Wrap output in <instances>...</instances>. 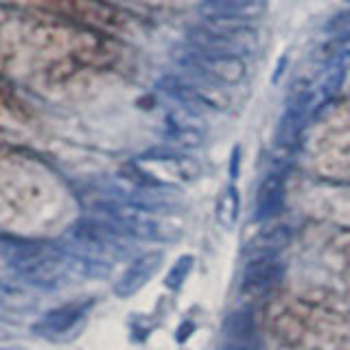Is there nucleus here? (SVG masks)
Listing matches in <instances>:
<instances>
[{
	"label": "nucleus",
	"instance_id": "14",
	"mask_svg": "<svg viewBox=\"0 0 350 350\" xmlns=\"http://www.w3.org/2000/svg\"><path fill=\"white\" fill-rule=\"evenodd\" d=\"M344 79H346V64L331 66V70L326 72L320 88H317V96H320V98H333L339 92V88L344 85Z\"/></svg>",
	"mask_w": 350,
	"mask_h": 350
},
{
	"label": "nucleus",
	"instance_id": "10",
	"mask_svg": "<svg viewBox=\"0 0 350 350\" xmlns=\"http://www.w3.org/2000/svg\"><path fill=\"white\" fill-rule=\"evenodd\" d=\"M284 206V178L282 173H269L262 178L254 197V219L267 221L276 217Z\"/></svg>",
	"mask_w": 350,
	"mask_h": 350
},
{
	"label": "nucleus",
	"instance_id": "4",
	"mask_svg": "<svg viewBox=\"0 0 350 350\" xmlns=\"http://www.w3.org/2000/svg\"><path fill=\"white\" fill-rule=\"evenodd\" d=\"M189 44L252 57L260 49L256 25L230 20H202L189 29Z\"/></svg>",
	"mask_w": 350,
	"mask_h": 350
},
{
	"label": "nucleus",
	"instance_id": "15",
	"mask_svg": "<svg viewBox=\"0 0 350 350\" xmlns=\"http://www.w3.org/2000/svg\"><path fill=\"white\" fill-rule=\"evenodd\" d=\"M193 265H195V258L191 254H184L182 258L175 260V265L171 267V271L167 273V278H164V284H167L169 289H180L184 280L189 278V273L193 271Z\"/></svg>",
	"mask_w": 350,
	"mask_h": 350
},
{
	"label": "nucleus",
	"instance_id": "2",
	"mask_svg": "<svg viewBox=\"0 0 350 350\" xmlns=\"http://www.w3.org/2000/svg\"><path fill=\"white\" fill-rule=\"evenodd\" d=\"M5 258L20 276L38 287H55L68 271L70 256L64 250L44 241H22V239H5L3 241Z\"/></svg>",
	"mask_w": 350,
	"mask_h": 350
},
{
	"label": "nucleus",
	"instance_id": "8",
	"mask_svg": "<svg viewBox=\"0 0 350 350\" xmlns=\"http://www.w3.org/2000/svg\"><path fill=\"white\" fill-rule=\"evenodd\" d=\"M164 136H167V140L175 147H182V149L200 147L206 138L204 120L200 118V112H195V109H189V107L171 112L167 120H164Z\"/></svg>",
	"mask_w": 350,
	"mask_h": 350
},
{
	"label": "nucleus",
	"instance_id": "1",
	"mask_svg": "<svg viewBox=\"0 0 350 350\" xmlns=\"http://www.w3.org/2000/svg\"><path fill=\"white\" fill-rule=\"evenodd\" d=\"M125 175L136 189L162 191L195 182L202 175V164L184 151L149 149L129 164Z\"/></svg>",
	"mask_w": 350,
	"mask_h": 350
},
{
	"label": "nucleus",
	"instance_id": "5",
	"mask_svg": "<svg viewBox=\"0 0 350 350\" xmlns=\"http://www.w3.org/2000/svg\"><path fill=\"white\" fill-rule=\"evenodd\" d=\"M178 64L182 70L202 72L228 88L243 83L247 77L245 57H241L237 53H228V51L195 46V44H186L184 53L178 57Z\"/></svg>",
	"mask_w": 350,
	"mask_h": 350
},
{
	"label": "nucleus",
	"instance_id": "7",
	"mask_svg": "<svg viewBox=\"0 0 350 350\" xmlns=\"http://www.w3.org/2000/svg\"><path fill=\"white\" fill-rule=\"evenodd\" d=\"M284 265L278 254H254L241 276V291L247 295H260L269 291L282 278Z\"/></svg>",
	"mask_w": 350,
	"mask_h": 350
},
{
	"label": "nucleus",
	"instance_id": "17",
	"mask_svg": "<svg viewBox=\"0 0 350 350\" xmlns=\"http://www.w3.org/2000/svg\"><path fill=\"white\" fill-rule=\"evenodd\" d=\"M193 333H195V324H193V322H184V324L180 326V331H178V342L184 344L186 339H189Z\"/></svg>",
	"mask_w": 350,
	"mask_h": 350
},
{
	"label": "nucleus",
	"instance_id": "11",
	"mask_svg": "<svg viewBox=\"0 0 350 350\" xmlns=\"http://www.w3.org/2000/svg\"><path fill=\"white\" fill-rule=\"evenodd\" d=\"M90 300H79V302H68V304H62L57 309L49 311L46 315L42 317L40 324L36 326V331L53 337V335H62L81 320L85 315V311L90 309Z\"/></svg>",
	"mask_w": 350,
	"mask_h": 350
},
{
	"label": "nucleus",
	"instance_id": "19",
	"mask_svg": "<svg viewBox=\"0 0 350 350\" xmlns=\"http://www.w3.org/2000/svg\"><path fill=\"white\" fill-rule=\"evenodd\" d=\"M346 3H350V0H346Z\"/></svg>",
	"mask_w": 350,
	"mask_h": 350
},
{
	"label": "nucleus",
	"instance_id": "6",
	"mask_svg": "<svg viewBox=\"0 0 350 350\" xmlns=\"http://www.w3.org/2000/svg\"><path fill=\"white\" fill-rule=\"evenodd\" d=\"M202 20H230L256 25L267 14V0H202L197 5Z\"/></svg>",
	"mask_w": 350,
	"mask_h": 350
},
{
	"label": "nucleus",
	"instance_id": "9",
	"mask_svg": "<svg viewBox=\"0 0 350 350\" xmlns=\"http://www.w3.org/2000/svg\"><path fill=\"white\" fill-rule=\"evenodd\" d=\"M162 265V252L160 250H149L145 254L136 256L131 260V265L123 271L120 280L114 284V293L120 295V298H129L136 291H140L145 284L153 278Z\"/></svg>",
	"mask_w": 350,
	"mask_h": 350
},
{
	"label": "nucleus",
	"instance_id": "16",
	"mask_svg": "<svg viewBox=\"0 0 350 350\" xmlns=\"http://www.w3.org/2000/svg\"><path fill=\"white\" fill-rule=\"evenodd\" d=\"M324 31L326 33H346V31H350V5L348 7H344L342 11H337L335 16H331L328 18V22L324 25Z\"/></svg>",
	"mask_w": 350,
	"mask_h": 350
},
{
	"label": "nucleus",
	"instance_id": "3",
	"mask_svg": "<svg viewBox=\"0 0 350 350\" xmlns=\"http://www.w3.org/2000/svg\"><path fill=\"white\" fill-rule=\"evenodd\" d=\"M156 88L164 96L173 98L178 105L195 109V112L211 109V112L224 114L234 103L228 85L219 83L202 72L184 70L182 75H175V72L162 75Z\"/></svg>",
	"mask_w": 350,
	"mask_h": 350
},
{
	"label": "nucleus",
	"instance_id": "13",
	"mask_svg": "<svg viewBox=\"0 0 350 350\" xmlns=\"http://www.w3.org/2000/svg\"><path fill=\"white\" fill-rule=\"evenodd\" d=\"M239 211H241V200H239V193L232 184L228 186L224 191L221 200H219V206H217V215H219V221L224 226H234L237 219H239Z\"/></svg>",
	"mask_w": 350,
	"mask_h": 350
},
{
	"label": "nucleus",
	"instance_id": "18",
	"mask_svg": "<svg viewBox=\"0 0 350 350\" xmlns=\"http://www.w3.org/2000/svg\"><path fill=\"white\" fill-rule=\"evenodd\" d=\"M5 350H25V348H5Z\"/></svg>",
	"mask_w": 350,
	"mask_h": 350
},
{
	"label": "nucleus",
	"instance_id": "12",
	"mask_svg": "<svg viewBox=\"0 0 350 350\" xmlns=\"http://www.w3.org/2000/svg\"><path fill=\"white\" fill-rule=\"evenodd\" d=\"M287 243H289L287 228H273L258 237L256 243L252 245V252H254V254H278Z\"/></svg>",
	"mask_w": 350,
	"mask_h": 350
}]
</instances>
